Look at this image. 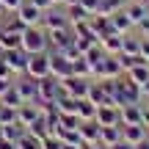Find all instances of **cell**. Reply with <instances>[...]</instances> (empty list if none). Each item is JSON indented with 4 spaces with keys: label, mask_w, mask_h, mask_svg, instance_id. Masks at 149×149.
I'll list each match as a JSON object with an SVG mask.
<instances>
[{
    "label": "cell",
    "mask_w": 149,
    "mask_h": 149,
    "mask_svg": "<svg viewBox=\"0 0 149 149\" xmlns=\"http://www.w3.org/2000/svg\"><path fill=\"white\" fill-rule=\"evenodd\" d=\"M50 42H47V31L42 25H33L22 31V50L28 55H36V53H47Z\"/></svg>",
    "instance_id": "cell-1"
},
{
    "label": "cell",
    "mask_w": 149,
    "mask_h": 149,
    "mask_svg": "<svg viewBox=\"0 0 149 149\" xmlns=\"http://www.w3.org/2000/svg\"><path fill=\"white\" fill-rule=\"evenodd\" d=\"M88 86H91V77H77V74H69V77L61 80L64 94L74 97V100H86L88 97Z\"/></svg>",
    "instance_id": "cell-2"
},
{
    "label": "cell",
    "mask_w": 149,
    "mask_h": 149,
    "mask_svg": "<svg viewBox=\"0 0 149 149\" xmlns=\"http://www.w3.org/2000/svg\"><path fill=\"white\" fill-rule=\"evenodd\" d=\"M25 74H28V77H33V80L47 77V74H50V55L47 53L31 55V58H28V66H25Z\"/></svg>",
    "instance_id": "cell-3"
},
{
    "label": "cell",
    "mask_w": 149,
    "mask_h": 149,
    "mask_svg": "<svg viewBox=\"0 0 149 149\" xmlns=\"http://www.w3.org/2000/svg\"><path fill=\"white\" fill-rule=\"evenodd\" d=\"M61 94H64V88H61V80L58 77L47 74V77L39 80V102H55Z\"/></svg>",
    "instance_id": "cell-4"
},
{
    "label": "cell",
    "mask_w": 149,
    "mask_h": 149,
    "mask_svg": "<svg viewBox=\"0 0 149 149\" xmlns=\"http://www.w3.org/2000/svg\"><path fill=\"white\" fill-rule=\"evenodd\" d=\"M42 28H44V31H61V28H69L66 8L58 11V6H53L50 11H44V14H42Z\"/></svg>",
    "instance_id": "cell-5"
},
{
    "label": "cell",
    "mask_w": 149,
    "mask_h": 149,
    "mask_svg": "<svg viewBox=\"0 0 149 149\" xmlns=\"http://www.w3.org/2000/svg\"><path fill=\"white\" fill-rule=\"evenodd\" d=\"M47 55H50V74H53V77L64 80V77L72 74V61L69 58H64V55L55 53V50H47Z\"/></svg>",
    "instance_id": "cell-6"
},
{
    "label": "cell",
    "mask_w": 149,
    "mask_h": 149,
    "mask_svg": "<svg viewBox=\"0 0 149 149\" xmlns=\"http://www.w3.org/2000/svg\"><path fill=\"white\" fill-rule=\"evenodd\" d=\"M17 91H19V97L25 102H39V80L28 77V74H19V77L14 80Z\"/></svg>",
    "instance_id": "cell-7"
},
{
    "label": "cell",
    "mask_w": 149,
    "mask_h": 149,
    "mask_svg": "<svg viewBox=\"0 0 149 149\" xmlns=\"http://www.w3.org/2000/svg\"><path fill=\"white\" fill-rule=\"evenodd\" d=\"M42 8H36V6L31 3V0H25V3L17 8V19L22 22L25 28H33V25H42Z\"/></svg>",
    "instance_id": "cell-8"
},
{
    "label": "cell",
    "mask_w": 149,
    "mask_h": 149,
    "mask_svg": "<svg viewBox=\"0 0 149 149\" xmlns=\"http://www.w3.org/2000/svg\"><path fill=\"white\" fill-rule=\"evenodd\" d=\"M28 58H31V55H28L22 47H14V50H6V53H3V61L11 66V69H14V74H17V77H19V74H25Z\"/></svg>",
    "instance_id": "cell-9"
},
{
    "label": "cell",
    "mask_w": 149,
    "mask_h": 149,
    "mask_svg": "<svg viewBox=\"0 0 149 149\" xmlns=\"http://www.w3.org/2000/svg\"><path fill=\"white\" fill-rule=\"evenodd\" d=\"M39 116H42V102H22L17 108V122L25 124V127H31Z\"/></svg>",
    "instance_id": "cell-10"
},
{
    "label": "cell",
    "mask_w": 149,
    "mask_h": 149,
    "mask_svg": "<svg viewBox=\"0 0 149 149\" xmlns=\"http://www.w3.org/2000/svg\"><path fill=\"white\" fill-rule=\"evenodd\" d=\"M94 122L100 127H111V124H122V116H119V108L116 105H100L97 108V116Z\"/></svg>",
    "instance_id": "cell-11"
},
{
    "label": "cell",
    "mask_w": 149,
    "mask_h": 149,
    "mask_svg": "<svg viewBox=\"0 0 149 149\" xmlns=\"http://www.w3.org/2000/svg\"><path fill=\"white\" fill-rule=\"evenodd\" d=\"M122 138L135 146L144 138H149V127H144V124H122Z\"/></svg>",
    "instance_id": "cell-12"
},
{
    "label": "cell",
    "mask_w": 149,
    "mask_h": 149,
    "mask_svg": "<svg viewBox=\"0 0 149 149\" xmlns=\"http://www.w3.org/2000/svg\"><path fill=\"white\" fill-rule=\"evenodd\" d=\"M124 11H127L130 22H133V28H135V25H138V22L149 14V3H146V0H130V3L124 6Z\"/></svg>",
    "instance_id": "cell-13"
},
{
    "label": "cell",
    "mask_w": 149,
    "mask_h": 149,
    "mask_svg": "<svg viewBox=\"0 0 149 149\" xmlns=\"http://www.w3.org/2000/svg\"><path fill=\"white\" fill-rule=\"evenodd\" d=\"M119 116H122V124H144V116H141V102H133V105L119 108Z\"/></svg>",
    "instance_id": "cell-14"
},
{
    "label": "cell",
    "mask_w": 149,
    "mask_h": 149,
    "mask_svg": "<svg viewBox=\"0 0 149 149\" xmlns=\"http://www.w3.org/2000/svg\"><path fill=\"white\" fill-rule=\"evenodd\" d=\"M108 19H111V28H113V33H122V36H124V33H130V31H135V28H133V22H130V17H127V11H116V14H113V17H108Z\"/></svg>",
    "instance_id": "cell-15"
},
{
    "label": "cell",
    "mask_w": 149,
    "mask_h": 149,
    "mask_svg": "<svg viewBox=\"0 0 149 149\" xmlns=\"http://www.w3.org/2000/svg\"><path fill=\"white\" fill-rule=\"evenodd\" d=\"M0 44L6 50H14V47H22V33L19 31H11V28L0 25Z\"/></svg>",
    "instance_id": "cell-16"
},
{
    "label": "cell",
    "mask_w": 149,
    "mask_h": 149,
    "mask_svg": "<svg viewBox=\"0 0 149 149\" xmlns=\"http://www.w3.org/2000/svg\"><path fill=\"white\" fill-rule=\"evenodd\" d=\"M124 74H127V77L133 80V83H138V86H144L146 80H149V64H146L144 58H141L138 64H135V66H130V69L124 72Z\"/></svg>",
    "instance_id": "cell-17"
},
{
    "label": "cell",
    "mask_w": 149,
    "mask_h": 149,
    "mask_svg": "<svg viewBox=\"0 0 149 149\" xmlns=\"http://www.w3.org/2000/svg\"><path fill=\"white\" fill-rule=\"evenodd\" d=\"M122 141V124H111V127H100V144L113 146Z\"/></svg>",
    "instance_id": "cell-18"
},
{
    "label": "cell",
    "mask_w": 149,
    "mask_h": 149,
    "mask_svg": "<svg viewBox=\"0 0 149 149\" xmlns=\"http://www.w3.org/2000/svg\"><path fill=\"white\" fill-rule=\"evenodd\" d=\"M66 17H69V25H74V22H88L91 11L83 3H72V6H66Z\"/></svg>",
    "instance_id": "cell-19"
},
{
    "label": "cell",
    "mask_w": 149,
    "mask_h": 149,
    "mask_svg": "<svg viewBox=\"0 0 149 149\" xmlns=\"http://www.w3.org/2000/svg\"><path fill=\"white\" fill-rule=\"evenodd\" d=\"M122 33H108V36H102L100 39V44H102V50H105L108 55H119L122 53Z\"/></svg>",
    "instance_id": "cell-20"
},
{
    "label": "cell",
    "mask_w": 149,
    "mask_h": 149,
    "mask_svg": "<svg viewBox=\"0 0 149 149\" xmlns=\"http://www.w3.org/2000/svg\"><path fill=\"white\" fill-rule=\"evenodd\" d=\"M80 138H83V144H97L100 141V124L97 122H80Z\"/></svg>",
    "instance_id": "cell-21"
},
{
    "label": "cell",
    "mask_w": 149,
    "mask_h": 149,
    "mask_svg": "<svg viewBox=\"0 0 149 149\" xmlns=\"http://www.w3.org/2000/svg\"><path fill=\"white\" fill-rule=\"evenodd\" d=\"M124 6H127V0H100V6H97L94 14H100V17H113L116 11H122Z\"/></svg>",
    "instance_id": "cell-22"
},
{
    "label": "cell",
    "mask_w": 149,
    "mask_h": 149,
    "mask_svg": "<svg viewBox=\"0 0 149 149\" xmlns=\"http://www.w3.org/2000/svg\"><path fill=\"white\" fill-rule=\"evenodd\" d=\"M25 133H28V127H25V124H19V122H14V124H0V135L8 138V141H14V144H17Z\"/></svg>",
    "instance_id": "cell-23"
},
{
    "label": "cell",
    "mask_w": 149,
    "mask_h": 149,
    "mask_svg": "<svg viewBox=\"0 0 149 149\" xmlns=\"http://www.w3.org/2000/svg\"><path fill=\"white\" fill-rule=\"evenodd\" d=\"M77 116H80V122H94V116H97V105L91 100H80V105H77Z\"/></svg>",
    "instance_id": "cell-24"
},
{
    "label": "cell",
    "mask_w": 149,
    "mask_h": 149,
    "mask_svg": "<svg viewBox=\"0 0 149 149\" xmlns=\"http://www.w3.org/2000/svg\"><path fill=\"white\" fill-rule=\"evenodd\" d=\"M0 102H3V105H11V108H19V105H22L25 100L19 97V91H17V86L11 83V86H8V91H6V94L0 97Z\"/></svg>",
    "instance_id": "cell-25"
},
{
    "label": "cell",
    "mask_w": 149,
    "mask_h": 149,
    "mask_svg": "<svg viewBox=\"0 0 149 149\" xmlns=\"http://www.w3.org/2000/svg\"><path fill=\"white\" fill-rule=\"evenodd\" d=\"M72 74H77V77H91V64L86 61V55H80V58L72 61Z\"/></svg>",
    "instance_id": "cell-26"
},
{
    "label": "cell",
    "mask_w": 149,
    "mask_h": 149,
    "mask_svg": "<svg viewBox=\"0 0 149 149\" xmlns=\"http://www.w3.org/2000/svg\"><path fill=\"white\" fill-rule=\"evenodd\" d=\"M14 122H17V108L0 102V124H14Z\"/></svg>",
    "instance_id": "cell-27"
},
{
    "label": "cell",
    "mask_w": 149,
    "mask_h": 149,
    "mask_svg": "<svg viewBox=\"0 0 149 149\" xmlns=\"http://www.w3.org/2000/svg\"><path fill=\"white\" fill-rule=\"evenodd\" d=\"M17 149H42V141H39V138H33L31 133H25L19 141H17Z\"/></svg>",
    "instance_id": "cell-28"
},
{
    "label": "cell",
    "mask_w": 149,
    "mask_h": 149,
    "mask_svg": "<svg viewBox=\"0 0 149 149\" xmlns=\"http://www.w3.org/2000/svg\"><path fill=\"white\" fill-rule=\"evenodd\" d=\"M61 146H64V141H61V138H58L55 133H50L47 138L42 141V149H61Z\"/></svg>",
    "instance_id": "cell-29"
},
{
    "label": "cell",
    "mask_w": 149,
    "mask_h": 149,
    "mask_svg": "<svg viewBox=\"0 0 149 149\" xmlns=\"http://www.w3.org/2000/svg\"><path fill=\"white\" fill-rule=\"evenodd\" d=\"M25 3V0H0V6L6 8V14H17V8Z\"/></svg>",
    "instance_id": "cell-30"
},
{
    "label": "cell",
    "mask_w": 149,
    "mask_h": 149,
    "mask_svg": "<svg viewBox=\"0 0 149 149\" xmlns=\"http://www.w3.org/2000/svg\"><path fill=\"white\" fill-rule=\"evenodd\" d=\"M135 33H138L141 39H149V14L138 22V25H135Z\"/></svg>",
    "instance_id": "cell-31"
},
{
    "label": "cell",
    "mask_w": 149,
    "mask_h": 149,
    "mask_svg": "<svg viewBox=\"0 0 149 149\" xmlns=\"http://www.w3.org/2000/svg\"><path fill=\"white\" fill-rule=\"evenodd\" d=\"M0 77H6V80H17V74H14V69H11V66L6 64L3 58H0Z\"/></svg>",
    "instance_id": "cell-32"
},
{
    "label": "cell",
    "mask_w": 149,
    "mask_h": 149,
    "mask_svg": "<svg viewBox=\"0 0 149 149\" xmlns=\"http://www.w3.org/2000/svg\"><path fill=\"white\" fill-rule=\"evenodd\" d=\"M31 3L36 6V8H42V11H50V8H53V6H55L53 0H31Z\"/></svg>",
    "instance_id": "cell-33"
},
{
    "label": "cell",
    "mask_w": 149,
    "mask_h": 149,
    "mask_svg": "<svg viewBox=\"0 0 149 149\" xmlns=\"http://www.w3.org/2000/svg\"><path fill=\"white\" fill-rule=\"evenodd\" d=\"M138 55L149 64V39H141V53H138Z\"/></svg>",
    "instance_id": "cell-34"
},
{
    "label": "cell",
    "mask_w": 149,
    "mask_h": 149,
    "mask_svg": "<svg viewBox=\"0 0 149 149\" xmlns=\"http://www.w3.org/2000/svg\"><path fill=\"white\" fill-rule=\"evenodd\" d=\"M80 3H83L86 8H88L91 14H94V11H97V6H100V0H80Z\"/></svg>",
    "instance_id": "cell-35"
},
{
    "label": "cell",
    "mask_w": 149,
    "mask_h": 149,
    "mask_svg": "<svg viewBox=\"0 0 149 149\" xmlns=\"http://www.w3.org/2000/svg\"><path fill=\"white\" fill-rule=\"evenodd\" d=\"M0 149H17V144H14V141H8V138H3V135H0Z\"/></svg>",
    "instance_id": "cell-36"
},
{
    "label": "cell",
    "mask_w": 149,
    "mask_h": 149,
    "mask_svg": "<svg viewBox=\"0 0 149 149\" xmlns=\"http://www.w3.org/2000/svg\"><path fill=\"white\" fill-rule=\"evenodd\" d=\"M111 149H135V146L130 144V141H124V138H122V141H119V144H113Z\"/></svg>",
    "instance_id": "cell-37"
},
{
    "label": "cell",
    "mask_w": 149,
    "mask_h": 149,
    "mask_svg": "<svg viewBox=\"0 0 149 149\" xmlns=\"http://www.w3.org/2000/svg\"><path fill=\"white\" fill-rule=\"evenodd\" d=\"M14 83V80H6V77H0V97L6 94V91H8V86Z\"/></svg>",
    "instance_id": "cell-38"
},
{
    "label": "cell",
    "mask_w": 149,
    "mask_h": 149,
    "mask_svg": "<svg viewBox=\"0 0 149 149\" xmlns=\"http://www.w3.org/2000/svg\"><path fill=\"white\" fill-rule=\"evenodd\" d=\"M135 149H149V138H144L141 144H135Z\"/></svg>",
    "instance_id": "cell-39"
},
{
    "label": "cell",
    "mask_w": 149,
    "mask_h": 149,
    "mask_svg": "<svg viewBox=\"0 0 149 149\" xmlns=\"http://www.w3.org/2000/svg\"><path fill=\"white\" fill-rule=\"evenodd\" d=\"M61 149H80V146H74V144H64Z\"/></svg>",
    "instance_id": "cell-40"
},
{
    "label": "cell",
    "mask_w": 149,
    "mask_h": 149,
    "mask_svg": "<svg viewBox=\"0 0 149 149\" xmlns=\"http://www.w3.org/2000/svg\"><path fill=\"white\" fill-rule=\"evenodd\" d=\"M3 53H6V47H3V44H0V58H3Z\"/></svg>",
    "instance_id": "cell-41"
},
{
    "label": "cell",
    "mask_w": 149,
    "mask_h": 149,
    "mask_svg": "<svg viewBox=\"0 0 149 149\" xmlns=\"http://www.w3.org/2000/svg\"><path fill=\"white\" fill-rule=\"evenodd\" d=\"M53 3H55V6H61V3H64V0H53Z\"/></svg>",
    "instance_id": "cell-42"
},
{
    "label": "cell",
    "mask_w": 149,
    "mask_h": 149,
    "mask_svg": "<svg viewBox=\"0 0 149 149\" xmlns=\"http://www.w3.org/2000/svg\"><path fill=\"white\" fill-rule=\"evenodd\" d=\"M3 14H6V8H3V6H0V17H3Z\"/></svg>",
    "instance_id": "cell-43"
}]
</instances>
